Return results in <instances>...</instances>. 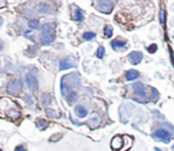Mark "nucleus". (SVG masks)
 I'll list each match as a JSON object with an SVG mask.
<instances>
[{
	"label": "nucleus",
	"mask_w": 174,
	"mask_h": 151,
	"mask_svg": "<svg viewBox=\"0 0 174 151\" xmlns=\"http://www.w3.org/2000/svg\"><path fill=\"white\" fill-rule=\"evenodd\" d=\"M78 98V94H77L76 92H74V91H71V92L68 93V94L66 96V100H67V102H68L70 105H71V104H73L74 102L77 101Z\"/></svg>",
	"instance_id": "nucleus-13"
},
{
	"label": "nucleus",
	"mask_w": 174,
	"mask_h": 151,
	"mask_svg": "<svg viewBox=\"0 0 174 151\" xmlns=\"http://www.w3.org/2000/svg\"><path fill=\"white\" fill-rule=\"evenodd\" d=\"M95 37H96V34L94 32H85L83 34V38L85 40H91L92 38H95Z\"/></svg>",
	"instance_id": "nucleus-22"
},
{
	"label": "nucleus",
	"mask_w": 174,
	"mask_h": 151,
	"mask_svg": "<svg viewBox=\"0 0 174 151\" xmlns=\"http://www.w3.org/2000/svg\"><path fill=\"white\" fill-rule=\"evenodd\" d=\"M38 9L39 12L45 13L48 11V9H49V7L47 6L46 4H39L38 6Z\"/></svg>",
	"instance_id": "nucleus-25"
},
{
	"label": "nucleus",
	"mask_w": 174,
	"mask_h": 151,
	"mask_svg": "<svg viewBox=\"0 0 174 151\" xmlns=\"http://www.w3.org/2000/svg\"><path fill=\"white\" fill-rule=\"evenodd\" d=\"M104 47H99L96 52V56L99 59H102L104 57Z\"/></svg>",
	"instance_id": "nucleus-24"
},
{
	"label": "nucleus",
	"mask_w": 174,
	"mask_h": 151,
	"mask_svg": "<svg viewBox=\"0 0 174 151\" xmlns=\"http://www.w3.org/2000/svg\"><path fill=\"white\" fill-rule=\"evenodd\" d=\"M54 39V37L52 35V36H47V35H42L40 37V42L41 44H44V45H46V44H49L52 43Z\"/></svg>",
	"instance_id": "nucleus-15"
},
{
	"label": "nucleus",
	"mask_w": 174,
	"mask_h": 151,
	"mask_svg": "<svg viewBox=\"0 0 174 151\" xmlns=\"http://www.w3.org/2000/svg\"><path fill=\"white\" fill-rule=\"evenodd\" d=\"M96 8L100 12L108 14L113 9V3L110 1H98Z\"/></svg>",
	"instance_id": "nucleus-3"
},
{
	"label": "nucleus",
	"mask_w": 174,
	"mask_h": 151,
	"mask_svg": "<svg viewBox=\"0 0 174 151\" xmlns=\"http://www.w3.org/2000/svg\"><path fill=\"white\" fill-rule=\"evenodd\" d=\"M75 112L80 118H83L88 115V110L83 106H81V105H78L75 108Z\"/></svg>",
	"instance_id": "nucleus-12"
},
{
	"label": "nucleus",
	"mask_w": 174,
	"mask_h": 151,
	"mask_svg": "<svg viewBox=\"0 0 174 151\" xmlns=\"http://www.w3.org/2000/svg\"><path fill=\"white\" fill-rule=\"evenodd\" d=\"M41 101L44 106H47L49 105H50L52 101V98L49 94H44L41 97Z\"/></svg>",
	"instance_id": "nucleus-16"
},
{
	"label": "nucleus",
	"mask_w": 174,
	"mask_h": 151,
	"mask_svg": "<svg viewBox=\"0 0 174 151\" xmlns=\"http://www.w3.org/2000/svg\"><path fill=\"white\" fill-rule=\"evenodd\" d=\"M28 99V100H26V102L28 101V104H30V105H32V98L29 96V95H26V97H25V99Z\"/></svg>",
	"instance_id": "nucleus-29"
},
{
	"label": "nucleus",
	"mask_w": 174,
	"mask_h": 151,
	"mask_svg": "<svg viewBox=\"0 0 174 151\" xmlns=\"http://www.w3.org/2000/svg\"><path fill=\"white\" fill-rule=\"evenodd\" d=\"M148 49L150 53H155V51L157 50V46H156L155 44H151V45L149 47Z\"/></svg>",
	"instance_id": "nucleus-28"
},
{
	"label": "nucleus",
	"mask_w": 174,
	"mask_h": 151,
	"mask_svg": "<svg viewBox=\"0 0 174 151\" xmlns=\"http://www.w3.org/2000/svg\"><path fill=\"white\" fill-rule=\"evenodd\" d=\"M153 137H155L157 139H162V140H165L167 142L168 140L171 138V133L169 132H167V130L165 129H158L156 130L154 134H153Z\"/></svg>",
	"instance_id": "nucleus-6"
},
{
	"label": "nucleus",
	"mask_w": 174,
	"mask_h": 151,
	"mask_svg": "<svg viewBox=\"0 0 174 151\" xmlns=\"http://www.w3.org/2000/svg\"><path fill=\"white\" fill-rule=\"evenodd\" d=\"M14 151H24V148L22 146H18V147L15 148Z\"/></svg>",
	"instance_id": "nucleus-30"
},
{
	"label": "nucleus",
	"mask_w": 174,
	"mask_h": 151,
	"mask_svg": "<svg viewBox=\"0 0 174 151\" xmlns=\"http://www.w3.org/2000/svg\"><path fill=\"white\" fill-rule=\"evenodd\" d=\"M129 61L132 65H138L141 62L143 59V54L139 51H133L128 56Z\"/></svg>",
	"instance_id": "nucleus-5"
},
{
	"label": "nucleus",
	"mask_w": 174,
	"mask_h": 151,
	"mask_svg": "<svg viewBox=\"0 0 174 151\" xmlns=\"http://www.w3.org/2000/svg\"><path fill=\"white\" fill-rule=\"evenodd\" d=\"M87 124L88 126H90L91 128H94V127H97L100 124V118L99 116H94V117H92L88 122Z\"/></svg>",
	"instance_id": "nucleus-14"
},
{
	"label": "nucleus",
	"mask_w": 174,
	"mask_h": 151,
	"mask_svg": "<svg viewBox=\"0 0 174 151\" xmlns=\"http://www.w3.org/2000/svg\"><path fill=\"white\" fill-rule=\"evenodd\" d=\"M8 115L12 119H16L20 116V112L15 110H10L9 111H8Z\"/></svg>",
	"instance_id": "nucleus-19"
},
{
	"label": "nucleus",
	"mask_w": 174,
	"mask_h": 151,
	"mask_svg": "<svg viewBox=\"0 0 174 151\" xmlns=\"http://www.w3.org/2000/svg\"><path fill=\"white\" fill-rule=\"evenodd\" d=\"M26 82L32 91H36L38 88V82L37 78L32 75V73H28L26 76Z\"/></svg>",
	"instance_id": "nucleus-4"
},
{
	"label": "nucleus",
	"mask_w": 174,
	"mask_h": 151,
	"mask_svg": "<svg viewBox=\"0 0 174 151\" xmlns=\"http://www.w3.org/2000/svg\"><path fill=\"white\" fill-rule=\"evenodd\" d=\"M155 151H161V150H160V149H158V148H155Z\"/></svg>",
	"instance_id": "nucleus-31"
},
{
	"label": "nucleus",
	"mask_w": 174,
	"mask_h": 151,
	"mask_svg": "<svg viewBox=\"0 0 174 151\" xmlns=\"http://www.w3.org/2000/svg\"><path fill=\"white\" fill-rule=\"evenodd\" d=\"M22 88V82L19 79H13L9 82L7 90L9 94L17 95L19 94Z\"/></svg>",
	"instance_id": "nucleus-2"
},
{
	"label": "nucleus",
	"mask_w": 174,
	"mask_h": 151,
	"mask_svg": "<svg viewBox=\"0 0 174 151\" xmlns=\"http://www.w3.org/2000/svg\"><path fill=\"white\" fill-rule=\"evenodd\" d=\"M124 143H125V144H124V148H123V150L121 151H128L131 148V146L133 144V141H132V139L131 138H129L128 136H125L124 138Z\"/></svg>",
	"instance_id": "nucleus-17"
},
{
	"label": "nucleus",
	"mask_w": 174,
	"mask_h": 151,
	"mask_svg": "<svg viewBox=\"0 0 174 151\" xmlns=\"http://www.w3.org/2000/svg\"><path fill=\"white\" fill-rule=\"evenodd\" d=\"M38 126L40 128H42V129H44L45 127L48 126V123H47V121H44V119H41L39 120L38 122Z\"/></svg>",
	"instance_id": "nucleus-26"
},
{
	"label": "nucleus",
	"mask_w": 174,
	"mask_h": 151,
	"mask_svg": "<svg viewBox=\"0 0 174 151\" xmlns=\"http://www.w3.org/2000/svg\"><path fill=\"white\" fill-rule=\"evenodd\" d=\"M160 20H161V24H164L165 22V11L163 9H161L160 12Z\"/></svg>",
	"instance_id": "nucleus-27"
},
{
	"label": "nucleus",
	"mask_w": 174,
	"mask_h": 151,
	"mask_svg": "<svg viewBox=\"0 0 174 151\" xmlns=\"http://www.w3.org/2000/svg\"><path fill=\"white\" fill-rule=\"evenodd\" d=\"M46 114L49 117H51V118H54V117H59V115L54 110H51V109H48L46 110Z\"/></svg>",
	"instance_id": "nucleus-21"
},
{
	"label": "nucleus",
	"mask_w": 174,
	"mask_h": 151,
	"mask_svg": "<svg viewBox=\"0 0 174 151\" xmlns=\"http://www.w3.org/2000/svg\"><path fill=\"white\" fill-rule=\"evenodd\" d=\"M72 67H74V64L72 63L69 59H63L59 61V70H60L71 69Z\"/></svg>",
	"instance_id": "nucleus-8"
},
{
	"label": "nucleus",
	"mask_w": 174,
	"mask_h": 151,
	"mask_svg": "<svg viewBox=\"0 0 174 151\" xmlns=\"http://www.w3.org/2000/svg\"><path fill=\"white\" fill-rule=\"evenodd\" d=\"M124 139L121 136H116L111 141V147L114 150H120L123 148Z\"/></svg>",
	"instance_id": "nucleus-7"
},
{
	"label": "nucleus",
	"mask_w": 174,
	"mask_h": 151,
	"mask_svg": "<svg viewBox=\"0 0 174 151\" xmlns=\"http://www.w3.org/2000/svg\"><path fill=\"white\" fill-rule=\"evenodd\" d=\"M42 29V35H47V36H52V32L54 31V27L52 24H49V23H45L44 25H42L41 27Z\"/></svg>",
	"instance_id": "nucleus-9"
},
{
	"label": "nucleus",
	"mask_w": 174,
	"mask_h": 151,
	"mask_svg": "<svg viewBox=\"0 0 174 151\" xmlns=\"http://www.w3.org/2000/svg\"><path fill=\"white\" fill-rule=\"evenodd\" d=\"M28 24H29V26L33 29H38L39 26L38 20H31Z\"/></svg>",
	"instance_id": "nucleus-23"
},
{
	"label": "nucleus",
	"mask_w": 174,
	"mask_h": 151,
	"mask_svg": "<svg viewBox=\"0 0 174 151\" xmlns=\"http://www.w3.org/2000/svg\"><path fill=\"white\" fill-rule=\"evenodd\" d=\"M126 41H121V40H118V39H116V40H113L111 42V46L113 49H117V48H122L123 47L125 44H126Z\"/></svg>",
	"instance_id": "nucleus-18"
},
{
	"label": "nucleus",
	"mask_w": 174,
	"mask_h": 151,
	"mask_svg": "<svg viewBox=\"0 0 174 151\" xmlns=\"http://www.w3.org/2000/svg\"><path fill=\"white\" fill-rule=\"evenodd\" d=\"M112 32H113V29H112V27L110 25H106L104 27V35H105V37H107V38L111 37L112 33H113Z\"/></svg>",
	"instance_id": "nucleus-20"
},
{
	"label": "nucleus",
	"mask_w": 174,
	"mask_h": 151,
	"mask_svg": "<svg viewBox=\"0 0 174 151\" xmlns=\"http://www.w3.org/2000/svg\"><path fill=\"white\" fill-rule=\"evenodd\" d=\"M133 88L134 89V94H133V99L138 103H146L148 100V97L144 91V85L141 82H136L133 85Z\"/></svg>",
	"instance_id": "nucleus-1"
},
{
	"label": "nucleus",
	"mask_w": 174,
	"mask_h": 151,
	"mask_svg": "<svg viewBox=\"0 0 174 151\" xmlns=\"http://www.w3.org/2000/svg\"><path fill=\"white\" fill-rule=\"evenodd\" d=\"M139 76V73L136 70H129L126 73V79L128 81H132L138 78Z\"/></svg>",
	"instance_id": "nucleus-10"
},
{
	"label": "nucleus",
	"mask_w": 174,
	"mask_h": 151,
	"mask_svg": "<svg viewBox=\"0 0 174 151\" xmlns=\"http://www.w3.org/2000/svg\"><path fill=\"white\" fill-rule=\"evenodd\" d=\"M74 10L72 11L73 13V19L78 20V21H81L83 19V12L82 10L78 8V7H73Z\"/></svg>",
	"instance_id": "nucleus-11"
}]
</instances>
